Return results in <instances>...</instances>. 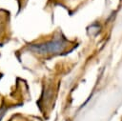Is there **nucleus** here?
I'll list each match as a JSON object with an SVG mask.
<instances>
[{
    "label": "nucleus",
    "instance_id": "obj_1",
    "mask_svg": "<svg viewBox=\"0 0 122 121\" xmlns=\"http://www.w3.org/2000/svg\"><path fill=\"white\" fill-rule=\"evenodd\" d=\"M68 43L64 38H57L53 41H49L44 44L32 45L30 50L36 53H56L63 51L67 47Z\"/></svg>",
    "mask_w": 122,
    "mask_h": 121
}]
</instances>
